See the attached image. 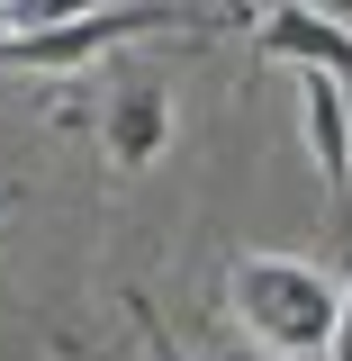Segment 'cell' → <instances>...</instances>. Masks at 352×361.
Returning <instances> with one entry per match:
<instances>
[{
  "label": "cell",
  "instance_id": "6da1fadb",
  "mask_svg": "<svg viewBox=\"0 0 352 361\" xmlns=\"http://www.w3.org/2000/svg\"><path fill=\"white\" fill-rule=\"evenodd\" d=\"M226 307L271 343V361L334 353V334H344V289H334L316 262H289V253L235 262V271H226Z\"/></svg>",
  "mask_w": 352,
  "mask_h": 361
},
{
  "label": "cell",
  "instance_id": "7a4b0ae2",
  "mask_svg": "<svg viewBox=\"0 0 352 361\" xmlns=\"http://www.w3.org/2000/svg\"><path fill=\"white\" fill-rule=\"evenodd\" d=\"M199 9H172V0H127V9H99L82 27H45V37H0V63L9 73H82L99 54H118L127 37H154V27H190Z\"/></svg>",
  "mask_w": 352,
  "mask_h": 361
},
{
  "label": "cell",
  "instance_id": "3957f363",
  "mask_svg": "<svg viewBox=\"0 0 352 361\" xmlns=\"http://www.w3.org/2000/svg\"><path fill=\"white\" fill-rule=\"evenodd\" d=\"M253 45H262V63H308V73L352 82V27H344V18H325L316 0H280V9H262Z\"/></svg>",
  "mask_w": 352,
  "mask_h": 361
},
{
  "label": "cell",
  "instance_id": "277c9868",
  "mask_svg": "<svg viewBox=\"0 0 352 361\" xmlns=\"http://www.w3.org/2000/svg\"><path fill=\"white\" fill-rule=\"evenodd\" d=\"M99 145H109L118 172H145V163L172 145V90L163 82H118L109 109H99Z\"/></svg>",
  "mask_w": 352,
  "mask_h": 361
},
{
  "label": "cell",
  "instance_id": "5b68a950",
  "mask_svg": "<svg viewBox=\"0 0 352 361\" xmlns=\"http://www.w3.org/2000/svg\"><path fill=\"white\" fill-rule=\"evenodd\" d=\"M308 145H316V172L352 190V118H344V82L334 73H308Z\"/></svg>",
  "mask_w": 352,
  "mask_h": 361
},
{
  "label": "cell",
  "instance_id": "8992f818",
  "mask_svg": "<svg viewBox=\"0 0 352 361\" xmlns=\"http://www.w3.org/2000/svg\"><path fill=\"white\" fill-rule=\"evenodd\" d=\"M99 9H118V0H9L0 27H9V37H45V27H82Z\"/></svg>",
  "mask_w": 352,
  "mask_h": 361
},
{
  "label": "cell",
  "instance_id": "52a82bcc",
  "mask_svg": "<svg viewBox=\"0 0 352 361\" xmlns=\"http://www.w3.org/2000/svg\"><path fill=\"white\" fill-rule=\"evenodd\" d=\"M127 316H135V334L154 343V361H181V343H172V334H163V316L145 307V298H127Z\"/></svg>",
  "mask_w": 352,
  "mask_h": 361
},
{
  "label": "cell",
  "instance_id": "ba28073f",
  "mask_svg": "<svg viewBox=\"0 0 352 361\" xmlns=\"http://www.w3.org/2000/svg\"><path fill=\"white\" fill-rule=\"evenodd\" d=\"M334 361H352V289H344V334H334Z\"/></svg>",
  "mask_w": 352,
  "mask_h": 361
},
{
  "label": "cell",
  "instance_id": "9c48e42d",
  "mask_svg": "<svg viewBox=\"0 0 352 361\" xmlns=\"http://www.w3.org/2000/svg\"><path fill=\"white\" fill-rule=\"evenodd\" d=\"M226 18H244V27H262V9H253V0H226Z\"/></svg>",
  "mask_w": 352,
  "mask_h": 361
},
{
  "label": "cell",
  "instance_id": "30bf717a",
  "mask_svg": "<svg viewBox=\"0 0 352 361\" xmlns=\"http://www.w3.org/2000/svg\"><path fill=\"white\" fill-rule=\"evenodd\" d=\"M226 361H271V353H226Z\"/></svg>",
  "mask_w": 352,
  "mask_h": 361
},
{
  "label": "cell",
  "instance_id": "8fae6325",
  "mask_svg": "<svg viewBox=\"0 0 352 361\" xmlns=\"http://www.w3.org/2000/svg\"><path fill=\"white\" fill-rule=\"evenodd\" d=\"M0 9H9V0H0Z\"/></svg>",
  "mask_w": 352,
  "mask_h": 361
}]
</instances>
